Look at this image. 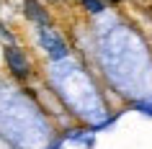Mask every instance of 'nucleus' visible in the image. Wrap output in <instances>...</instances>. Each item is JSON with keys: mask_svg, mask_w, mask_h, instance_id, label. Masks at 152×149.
I'll use <instances>...</instances> for the list:
<instances>
[{"mask_svg": "<svg viewBox=\"0 0 152 149\" xmlns=\"http://www.w3.org/2000/svg\"><path fill=\"white\" fill-rule=\"evenodd\" d=\"M3 57H5V64H8V70L16 75L18 80H26L31 72H28V62H26V54L21 52L18 47H5L3 49Z\"/></svg>", "mask_w": 152, "mask_h": 149, "instance_id": "1", "label": "nucleus"}, {"mask_svg": "<svg viewBox=\"0 0 152 149\" xmlns=\"http://www.w3.org/2000/svg\"><path fill=\"white\" fill-rule=\"evenodd\" d=\"M41 44L47 47V52H49V57L52 59H62L64 54H67V47H64V41L59 39V36H54L52 31H41Z\"/></svg>", "mask_w": 152, "mask_h": 149, "instance_id": "2", "label": "nucleus"}, {"mask_svg": "<svg viewBox=\"0 0 152 149\" xmlns=\"http://www.w3.org/2000/svg\"><path fill=\"white\" fill-rule=\"evenodd\" d=\"M23 8H26V16L31 18V21H36V23H41V26H47L49 16H47V10L41 8L36 0H23Z\"/></svg>", "mask_w": 152, "mask_h": 149, "instance_id": "3", "label": "nucleus"}, {"mask_svg": "<svg viewBox=\"0 0 152 149\" xmlns=\"http://www.w3.org/2000/svg\"><path fill=\"white\" fill-rule=\"evenodd\" d=\"M83 5H85L90 13H101V10H103V3H101V0H83Z\"/></svg>", "mask_w": 152, "mask_h": 149, "instance_id": "4", "label": "nucleus"}]
</instances>
